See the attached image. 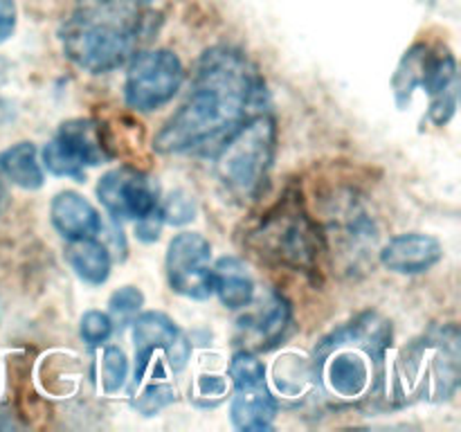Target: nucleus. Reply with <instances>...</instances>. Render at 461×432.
I'll list each match as a JSON object with an SVG mask.
<instances>
[{
  "instance_id": "nucleus-1",
  "label": "nucleus",
  "mask_w": 461,
  "mask_h": 432,
  "mask_svg": "<svg viewBox=\"0 0 461 432\" xmlns=\"http://www.w3.org/2000/svg\"><path fill=\"white\" fill-rule=\"evenodd\" d=\"M266 81L246 52L216 45L198 58L192 93L162 124L153 148L162 156H214L216 148L264 111Z\"/></svg>"
},
{
  "instance_id": "nucleus-2",
  "label": "nucleus",
  "mask_w": 461,
  "mask_h": 432,
  "mask_svg": "<svg viewBox=\"0 0 461 432\" xmlns=\"http://www.w3.org/2000/svg\"><path fill=\"white\" fill-rule=\"evenodd\" d=\"M158 21L153 0H77L59 27V40L77 68L106 75L142 50Z\"/></svg>"
},
{
  "instance_id": "nucleus-3",
  "label": "nucleus",
  "mask_w": 461,
  "mask_h": 432,
  "mask_svg": "<svg viewBox=\"0 0 461 432\" xmlns=\"http://www.w3.org/2000/svg\"><path fill=\"white\" fill-rule=\"evenodd\" d=\"M392 324L374 310L333 328L313 351L315 382L345 403L381 396L387 378Z\"/></svg>"
},
{
  "instance_id": "nucleus-4",
  "label": "nucleus",
  "mask_w": 461,
  "mask_h": 432,
  "mask_svg": "<svg viewBox=\"0 0 461 432\" xmlns=\"http://www.w3.org/2000/svg\"><path fill=\"white\" fill-rule=\"evenodd\" d=\"M459 328L457 324H439L410 340L390 367L385 385L396 403L453 399L459 387Z\"/></svg>"
},
{
  "instance_id": "nucleus-5",
  "label": "nucleus",
  "mask_w": 461,
  "mask_h": 432,
  "mask_svg": "<svg viewBox=\"0 0 461 432\" xmlns=\"http://www.w3.org/2000/svg\"><path fill=\"white\" fill-rule=\"evenodd\" d=\"M246 246L268 264L315 273L324 252V234L306 212L302 196L288 192L248 232Z\"/></svg>"
},
{
  "instance_id": "nucleus-6",
  "label": "nucleus",
  "mask_w": 461,
  "mask_h": 432,
  "mask_svg": "<svg viewBox=\"0 0 461 432\" xmlns=\"http://www.w3.org/2000/svg\"><path fill=\"white\" fill-rule=\"evenodd\" d=\"M277 153V124L266 111L239 126L212 158L214 171L225 192L248 202L261 196Z\"/></svg>"
},
{
  "instance_id": "nucleus-7",
  "label": "nucleus",
  "mask_w": 461,
  "mask_h": 432,
  "mask_svg": "<svg viewBox=\"0 0 461 432\" xmlns=\"http://www.w3.org/2000/svg\"><path fill=\"white\" fill-rule=\"evenodd\" d=\"M113 158L104 129L97 120L77 117L63 122L41 151V165L59 178L84 180L86 169L104 165Z\"/></svg>"
},
{
  "instance_id": "nucleus-8",
  "label": "nucleus",
  "mask_w": 461,
  "mask_h": 432,
  "mask_svg": "<svg viewBox=\"0 0 461 432\" xmlns=\"http://www.w3.org/2000/svg\"><path fill=\"white\" fill-rule=\"evenodd\" d=\"M183 81L185 66L174 50H140L126 68L124 102L138 112H153L178 94Z\"/></svg>"
},
{
  "instance_id": "nucleus-9",
  "label": "nucleus",
  "mask_w": 461,
  "mask_h": 432,
  "mask_svg": "<svg viewBox=\"0 0 461 432\" xmlns=\"http://www.w3.org/2000/svg\"><path fill=\"white\" fill-rule=\"evenodd\" d=\"M167 282L171 291L189 300H207L212 286V246L203 234L180 232L169 241L165 256Z\"/></svg>"
},
{
  "instance_id": "nucleus-10",
  "label": "nucleus",
  "mask_w": 461,
  "mask_h": 432,
  "mask_svg": "<svg viewBox=\"0 0 461 432\" xmlns=\"http://www.w3.org/2000/svg\"><path fill=\"white\" fill-rule=\"evenodd\" d=\"M99 202L115 223L138 220L158 207V184L135 166L122 165L97 180Z\"/></svg>"
},
{
  "instance_id": "nucleus-11",
  "label": "nucleus",
  "mask_w": 461,
  "mask_h": 432,
  "mask_svg": "<svg viewBox=\"0 0 461 432\" xmlns=\"http://www.w3.org/2000/svg\"><path fill=\"white\" fill-rule=\"evenodd\" d=\"M419 88L430 99L428 117L435 126H446L457 112L459 72L453 52L444 45H423L419 66Z\"/></svg>"
},
{
  "instance_id": "nucleus-12",
  "label": "nucleus",
  "mask_w": 461,
  "mask_h": 432,
  "mask_svg": "<svg viewBox=\"0 0 461 432\" xmlns=\"http://www.w3.org/2000/svg\"><path fill=\"white\" fill-rule=\"evenodd\" d=\"M133 345L135 360L162 351L174 372L185 369L192 356V345L185 333L176 327L174 320L162 310H144L133 318Z\"/></svg>"
},
{
  "instance_id": "nucleus-13",
  "label": "nucleus",
  "mask_w": 461,
  "mask_h": 432,
  "mask_svg": "<svg viewBox=\"0 0 461 432\" xmlns=\"http://www.w3.org/2000/svg\"><path fill=\"white\" fill-rule=\"evenodd\" d=\"M444 256L439 238L423 232H405L390 238L381 250V264L396 274H419L437 266Z\"/></svg>"
},
{
  "instance_id": "nucleus-14",
  "label": "nucleus",
  "mask_w": 461,
  "mask_h": 432,
  "mask_svg": "<svg viewBox=\"0 0 461 432\" xmlns=\"http://www.w3.org/2000/svg\"><path fill=\"white\" fill-rule=\"evenodd\" d=\"M291 304L286 302V297L279 292H270L266 302H261L241 322L243 338L246 342H250V351H268L277 346L291 327Z\"/></svg>"
},
{
  "instance_id": "nucleus-15",
  "label": "nucleus",
  "mask_w": 461,
  "mask_h": 432,
  "mask_svg": "<svg viewBox=\"0 0 461 432\" xmlns=\"http://www.w3.org/2000/svg\"><path fill=\"white\" fill-rule=\"evenodd\" d=\"M50 219H52L54 230L66 241L90 238L102 232V216H99V212L95 210L93 202H88L77 192L57 194L52 202H50Z\"/></svg>"
},
{
  "instance_id": "nucleus-16",
  "label": "nucleus",
  "mask_w": 461,
  "mask_h": 432,
  "mask_svg": "<svg viewBox=\"0 0 461 432\" xmlns=\"http://www.w3.org/2000/svg\"><path fill=\"white\" fill-rule=\"evenodd\" d=\"M212 286L230 310L248 309L255 302V279L239 256H221L212 266Z\"/></svg>"
},
{
  "instance_id": "nucleus-17",
  "label": "nucleus",
  "mask_w": 461,
  "mask_h": 432,
  "mask_svg": "<svg viewBox=\"0 0 461 432\" xmlns=\"http://www.w3.org/2000/svg\"><path fill=\"white\" fill-rule=\"evenodd\" d=\"M275 417H277V403H275V396L270 394L268 385L237 390L232 403H230V418L237 430H270Z\"/></svg>"
},
{
  "instance_id": "nucleus-18",
  "label": "nucleus",
  "mask_w": 461,
  "mask_h": 432,
  "mask_svg": "<svg viewBox=\"0 0 461 432\" xmlns=\"http://www.w3.org/2000/svg\"><path fill=\"white\" fill-rule=\"evenodd\" d=\"M66 261L75 270L77 277L90 286H102L111 277V252L95 237L68 241Z\"/></svg>"
},
{
  "instance_id": "nucleus-19",
  "label": "nucleus",
  "mask_w": 461,
  "mask_h": 432,
  "mask_svg": "<svg viewBox=\"0 0 461 432\" xmlns=\"http://www.w3.org/2000/svg\"><path fill=\"white\" fill-rule=\"evenodd\" d=\"M0 171L9 183L16 187L34 192L45 183L43 165L39 160V151L32 142H18L0 153Z\"/></svg>"
},
{
  "instance_id": "nucleus-20",
  "label": "nucleus",
  "mask_w": 461,
  "mask_h": 432,
  "mask_svg": "<svg viewBox=\"0 0 461 432\" xmlns=\"http://www.w3.org/2000/svg\"><path fill=\"white\" fill-rule=\"evenodd\" d=\"M315 381L313 364L304 363V358H297L295 354H286L279 358L273 367V387H268L270 394L284 396V399H300L306 387Z\"/></svg>"
},
{
  "instance_id": "nucleus-21",
  "label": "nucleus",
  "mask_w": 461,
  "mask_h": 432,
  "mask_svg": "<svg viewBox=\"0 0 461 432\" xmlns=\"http://www.w3.org/2000/svg\"><path fill=\"white\" fill-rule=\"evenodd\" d=\"M423 45L426 43H414L403 58L399 61L394 76H392V90H394L396 104L405 108L412 99V93L419 88V63H421Z\"/></svg>"
},
{
  "instance_id": "nucleus-22",
  "label": "nucleus",
  "mask_w": 461,
  "mask_h": 432,
  "mask_svg": "<svg viewBox=\"0 0 461 432\" xmlns=\"http://www.w3.org/2000/svg\"><path fill=\"white\" fill-rule=\"evenodd\" d=\"M230 381L234 390H246V387L266 385V367L259 356L250 349H241L230 360Z\"/></svg>"
},
{
  "instance_id": "nucleus-23",
  "label": "nucleus",
  "mask_w": 461,
  "mask_h": 432,
  "mask_svg": "<svg viewBox=\"0 0 461 432\" xmlns=\"http://www.w3.org/2000/svg\"><path fill=\"white\" fill-rule=\"evenodd\" d=\"M129 381V360L120 346H106L102 354V385L108 394L124 390Z\"/></svg>"
},
{
  "instance_id": "nucleus-24",
  "label": "nucleus",
  "mask_w": 461,
  "mask_h": 432,
  "mask_svg": "<svg viewBox=\"0 0 461 432\" xmlns=\"http://www.w3.org/2000/svg\"><path fill=\"white\" fill-rule=\"evenodd\" d=\"M142 306H144V292L135 286H122L108 297V310H111V318L120 320V322H131V320L142 310Z\"/></svg>"
},
{
  "instance_id": "nucleus-25",
  "label": "nucleus",
  "mask_w": 461,
  "mask_h": 432,
  "mask_svg": "<svg viewBox=\"0 0 461 432\" xmlns=\"http://www.w3.org/2000/svg\"><path fill=\"white\" fill-rule=\"evenodd\" d=\"M79 336L88 346H102L113 336V318L104 310H86L81 315Z\"/></svg>"
},
{
  "instance_id": "nucleus-26",
  "label": "nucleus",
  "mask_w": 461,
  "mask_h": 432,
  "mask_svg": "<svg viewBox=\"0 0 461 432\" xmlns=\"http://www.w3.org/2000/svg\"><path fill=\"white\" fill-rule=\"evenodd\" d=\"M228 396V381L221 374H201L194 385V399L203 405H216Z\"/></svg>"
},
{
  "instance_id": "nucleus-27",
  "label": "nucleus",
  "mask_w": 461,
  "mask_h": 432,
  "mask_svg": "<svg viewBox=\"0 0 461 432\" xmlns=\"http://www.w3.org/2000/svg\"><path fill=\"white\" fill-rule=\"evenodd\" d=\"M162 216H165V223L183 225L187 220L194 219V201L185 192L171 194L169 201H167L165 207H160Z\"/></svg>"
},
{
  "instance_id": "nucleus-28",
  "label": "nucleus",
  "mask_w": 461,
  "mask_h": 432,
  "mask_svg": "<svg viewBox=\"0 0 461 432\" xmlns=\"http://www.w3.org/2000/svg\"><path fill=\"white\" fill-rule=\"evenodd\" d=\"M162 225H165V216H162L160 205H158L156 210L149 212L147 216L135 220V237H138L142 243L158 241V237H160L162 232Z\"/></svg>"
},
{
  "instance_id": "nucleus-29",
  "label": "nucleus",
  "mask_w": 461,
  "mask_h": 432,
  "mask_svg": "<svg viewBox=\"0 0 461 432\" xmlns=\"http://www.w3.org/2000/svg\"><path fill=\"white\" fill-rule=\"evenodd\" d=\"M18 21V9L14 0H0V45L14 34Z\"/></svg>"
},
{
  "instance_id": "nucleus-30",
  "label": "nucleus",
  "mask_w": 461,
  "mask_h": 432,
  "mask_svg": "<svg viewBox=\"0 0 461 432\" xmlns=\"http://www.w3.org/2000/svg\"><path fill=\"white\" fill-rule=\"evenodd\" d=\"M0 198H3V194H0Z\"/></svg>"
}]
</instances>
